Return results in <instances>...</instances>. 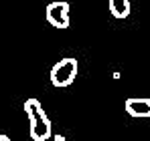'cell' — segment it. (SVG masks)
Returning <instances> with one entry per match:
<instances>
[{
    "label": "cell",
    "mask_w": 150,
    "mask_h": 141,
    "mask_svg": "<svg viewBox=\"0 0 150 141\" xmlns=\"http://www.w3.org/2000/svg\"><path fill=\"white\" fill-rule=\"evenodd\" d=\"M110 12L116 18H126L130 14V0H108Z\"/></svg>",
    "instance_id": "5"
},
{
    "label": "cell",
    "mask_w": 150,
    "mask_h": 141,
    "mask_svg": "<svg viewBox=\"0 0 150 141\" xmlns=\"http://www.w3.org/2000/svg\"><path fill=\"white\" fill-rule=\"evenodd\" d=\"M0 141H10V137H8V135H4V133H0Z\"/></svg>",
    "instance_id": "6"
},
{
    "label": "cell",
    "mask_w": 150,
    "mask_h": 141,
    "mask_svg": "<svg viewBox=\"0 0 150 141\" xmlns=\"http://www.w3.org/2000/svg\"><path fill=\"white\" fill-rule=\"evenodd\" d=\"M25 111L28 117V127H30V139L33 141H47L51 137V119L47 117L43 105L39 99H26Z\"/></svg>",
    "instance_id": "1"
},
{
    "label": "cell",
    "mask_w": 150,
    "mask_h": 141,
    "mask_svg": "<svg viewBox=\"0 0 150 141\" xmlns=\"http://www.w3.org/2000/svg\"><path fill=\"white\" fill-rule=\"evenodd\" d=\"M126 113L132 117H150V99L144 97H134L126 99Z\"/></svg>",
    "instance_id": "4"
},
{
    "label": "cell",
    "mask_w": 150,
    "mask_h": 141,
    "mask_svg": "<svg viewBox=\"0 0 150 141\" xmlns=\"http://www.w3.org/2000/svg\"><path fill=\"white\" fill-rule=\"evenodd\" d=\"M47 14V22L55 28H69V2H51L45 10Z\"/></svg>",
    "instance_id": "3"
},
{
    "label": "cell",
    "mask_w": 150,
    "mask_h": 141,
    "mask_svg": "<svg viewBox=\"0 0 150 141\" xmlns=\"http://www.w3.org/2000/svg\"><path fill=\"white\" fill-rule=\"evenodd\" d=\"M77 61L73 57L61 59L59 63H55V67L51 69V85L53 87H69L77 77Z\"/></svg>",
    "instance_id": "2"
}]
</instances>
